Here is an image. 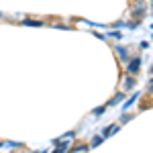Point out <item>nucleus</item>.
Wrapping results in <instances>:
<instances>
[{
  "instance_id": "1",
  "label": "nucleus",
  "mask_w": 153,
  "mask_h": 153,
  "mask_svg": "<svg viewBox=\"0 0 153 153\" xmlns=\"http://www.w3.org/2000/svg\"><path fill=\"white\" fill-rule=\"evenodd\" d=\"M127 63H129V65H127V71L133 76V74H137L139 68H141V57H133L131 61H127Z\"/></svg>"
},
{
  "instance_id": "2",
  "label": "nucleus",
  "mask_w": 153,
  "mask_h": 153,
  "mask_svg": "<svg viewBox=\"0 0 153 153\" xmlns=\"http://www.w3.org/2000/svg\"><path fill=\"white\" fill-rule=\"evenodd\" d=\"M114 51L118 53V57L123 59V61H129V51L123 47V45H117V47H114Z\"/></svg>"
},
{
  "instance_id": "3",
  "label": "nucleus",
  "mask_w": 153,
  "mask_h": 153,
  "mask_svg": "<svg viewBox=\"0 0 153 153\" xmlns=\"http://www.w3.org/2000/svg\"><path fill=\"white\" fill-rule=\"evenodd\" d=\"M118 133V125H110V127H106L104 133H102V137H110V135H114Z\"/></svg>"
},
{
  "instance_id": "4",
  "label": "nucleus",
  "mask_w": 153,
  "mask_h": 153,
  "mask_svg": "<svg viewBox=\"0 0 153 153\" xmlns=\"http://www.w3.org/2000/svg\"><path fill=\"white\" fill-rule=\"evenodd\" d=\"M135 78H133V76H129V78H127V82H125V90H133V88H135Z\"/></svg>"
},
{
  "instance_id": "5",
  "label": "nucleus",
  "mask_w": 153,
  "mask_h": 153,
  "mask_svg": "<svg viewBox=\"0 0 153 153\" xmlns=\"http://www.w3.org/2000/svg\"><path fill=\"white\" fill-rule=\"evenodd\" d=\"M123 98H125V94H117V96H114V98H112V100H110V102H108L106 106H117L118 102H123Z\"/></svg>"
},
{
  "instance_id": "6",
  "label": "nucleus",
  "mask_w": 153,
  "mask_h": 153,
  "mask_svg": "<svg viewBox=\"0 0 153 153\" xmlns=\"http://www.w3.org/2000/svg\"><path fill=\"white\" fill-rule=\"evenodd\" d=\"M137 98H139V94H133L129 98V100H127V102H125V104H123V108H125V110H127V108H129L131 104H133V102H135V100H137Z\"/></svg>"
},
{
  "instance_id": "7",
  "label": "nucleus",
  "mask_w": 153,
  "mask_h": 153,
  "mask_svg": "<svg viewBox=\"0 0 153 153\" xmlns=\"http://www.w3.org/2000/svg\"><path fill=\"white\" fill-rule=\"evenodd\" d=\"M88 149H90L88 145H76V147L71 149V153H76V151H88Z\"/></svg>"
},
{
  "instance_id": "8",
  "label": "nucleus",
  "mask_w": 153,
  "mask_h": 153,
  "mask_svg": "<svg viewBox=\"0 0 153 153\" xmlns=\"http://www.w3.org/2000/svg\"><path fill=\"white\" fill-rule=\"evenodd\" d=\"M102 139H104V137H94V139H92V145H90V147H98V145L102 143Z\"/></svg>"
},
{
  "instance_id": "9",
  "label": "nucleus",
  "mask_w": 153,
  "mask_h": 153,
  "mask_svg": "<svg viewBox=\"0 0 153 153\" xmlns=\"http://www.w3.org/2000/svg\"><path fill=\"white\" fill-rule=\"evenodd\" d=\"M104 110H106V106H98V108H94V114H96V117H102Z\"/></svg>"
},
{
  "instance_id": "10",
  "label": "nucleus",
  "mask_w": 153,
  "mask_h": 153,
  "mask_svg": "<svg viewBox=\"0 0 153 153\" xmlns=\"http://www.w3.org/2000/svg\"><path fill=\"white\" fill-rule=\"evenodd\" d=\"M131 118H133V117H131V114H125V117L120 118V123H127V120H131Z\"/></svg>"
},
{
  "instance_id": "11",
  "label": "nucleus",
  "mask_w": 153,
  "mask_h": 153,
  "mask_svg": "<svg viewBox=\"0 0 153 153\" xmlns=\"http://www.w3.org/2000/svg\"><path fill=\"white\" fill-rule=\"evenodd\" d=\"M110 35H112V37H117V39H120V37H123V33H118V31H112Z\"/></svg>"
},
{
  "instance_id": "12",
  "label": "nucleus",
  "mask_w": 153,
  "mask_h": 153,
  "mask_svg": "<svg viewBox=\"0 0 153 153\" xmlns=\"http://www.w3.org/2000/svg\"><path fill=\"white\" fill-rule=\"evenodd\" d=\"M53 153H65V151H63V149H57V151H53Z\"/></svg>"
},
{
  "instance_id": "13",
  "label": "nucleus",
  "mask_w": 153,
  "mask_h": 153,
  "mask_svg": "<svg viewBox=\"0 0 153 153\" xmlns=\"http://www.w3.org/2000/svg\"><path fill=\"white\" fill-rule=\"evenodd\" d=\"M41 153H47V151H41Z\"/></svg>"
},
{
  "instance_id": "14",
  "label": "nucleus",
  "mask_w": 153,
  "mask_h": 153,
  "mask_svg": "<svg viewBox=\"0 0 153 153\" xmlns=\"http://www.w3.org/2000/svg\"><path fill=\"white\" fill-rule=\"evenodd\" d=\"M0 147H2V143H0Z\"/></svg>"
},
{
  "instance_id": "15",
  "label": "nucleus",
  "mask_w": 153,
  "mask_h": 153,
  "mask_svg": "<svg viewBox=\"0 0 153 153\" xmlns=\"http://www.w3.org/2000/svg\"><path fill=\"white\" fill-rule=\"evenodd\" d=\"M0 16H2V12H0Z\"/></svg>"
}]
</instances>
